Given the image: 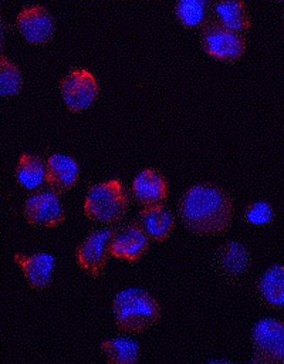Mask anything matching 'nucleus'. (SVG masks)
I'll use <instances>...</instances> for the list:
<instances>
[{
  "instance_id": "obj_15",
  "label": "nucleus",
  "mask_w": 284,
  "mask_h": 364,
  "mask_svg": "<svg viewBox=\"0 0 284 364\" xmlns=\"http://www.w3.org/2000/svg\"><path fill=\"white\" fill-rule=\"evenodd\" d=\"M135 222L149 239L156 242L166 240L175 228V216L163 205L143 208L138 213Z\"/></svg>"
},
{
  "instance_id": "obj_11",
  "label": "nucleus",
  "mask_w": 284,
  "mask_h": 364,
  "mask_svg": "<svg viewBox=\"0 0 284 364\" xmlns=\"http://www.w3.org/2000/svg\"><path fill=\"white\" fill-rule=\"evenodd\" d=\"M213 263L216 270L224 279L236 282L241 274L248 272L251 266V256L243 243L230 240L217 247Z\"/></svg>"
},
{
  "instance_id": "obj_16",
  "label": "nucleus",
  "mask_w": 284,
  "mask_h": 364,
  "mask_svg": "<svg viewBox=\"0 0 284 364\" xmlns=\"http://www.w3.org/2000/svg\"><path fill=\"white\" fill-rule=\"evenodd\" d=\"M257 294L260 301L270 307L284 309V266H270L257 282Z\"/></svg>"
},
{
  "instance_id": "obj_8",
  "label": "nucleus",
  "mask_w": 284,
  "mask_h": 364,
  "mask_svg": "<svg viewBox=\"0 0 284 364\" xmlns=\"http://www.w3.org/2000/svg\"><path fill=\"white\" fill-rule=\"evenodd\" d=\"M23 213L26 220L37 228L57 226L65 218L58 195L51 189L31 193L24 202Z\"/></svg>"
},
{
  "instance_id": "obj_23",
  "label": "nucleus",
  "mask_w": 284,
  "mask_h": 364,
  "mask_svg": "<svg viewBox=\"0 0 284 364\" xmlns=\"http://www.w3.org/2000/svg\"><path fill=\"white\" fill-rule=\"evenodd\" d=\"M4 34H6V26H4V21L0 18V51L3 50V46H4Z\"/></svg>"
},
{
  "instance_id": "obj_20",
  "label": "nucleus",
  "mask_w": 284,
  "mask_h": 364,
  "mask_svg": "<svg viewBox=\"0 0 284 364\" xmlns=\"http://www.w3.org/2000/svg\"><path fill=\"white\" fill-rule=\"evenodd\" d=\"M212 0H178L175 13L185 27L203 26L210 14Z\"/></svg>"
},
{
  "instance_id": "obj_21",
  "label": "nucleus",
  "mask_w": 284,
  "mask_h": 364,
  "mask_svg": "<svg viewBox=\"0 0 284 364\" xmlns=\"http://www.w3.org/2000/svg\"><path fill=\"white\" fill-rule=\"evenodd\" d=\"M23 85L20 68L7 57L0 55V97L18 94Z\"/></svg>"
},
{
  "instance_id": "obj_5",
  "label": "nucleus",
  "mask_w": 284,
  "mask_h": 364,
  "mask_svg": "<svg viewBox=\"0 0 284 364\" xmlns=\"http://www.w3.org/2000/svg\"><path fill=\"white\" fill-rule=\"evenodd\" d=\"M202 46L209 55L233 63L244 54L246 38L243 34L229 30L219 23H209L202 33Z\"/></svg>"
},
{
  "instance_id": "obj_6",
  "label": "nucleus",
  "mask_w": 284,
  "mask_h": 364,
  "mask_svg": "<svg viewBox=\"0 0 284 364\" xmlns=\"http://www.w3.org/2000/svg\"><path fill=\"white\" fill-rule=\"evenodd\" d=\"M114 232L115 228L91 230L75 250V259L80 267L87 270L94 277L104 273L108 256L111 253L109 247Z\"/></svg>"
},
{
  "instance_id": "obj_2",
  "label": "nucleus",
  "mask_w": 284,
  "mask_h": 364,
  "mask_svg": "<svg viewBox=\"0 0 284 364\" xmlns=\"http://www.w3.org/2000/svg\"><path fill=\"white\" fill-rule=\"evenodd\" d=\"M112 307L118 328L128 333L145 331L160 317V307L156 299L138 287L118 291Z\"/></svg>"
},
{
  "instance_id": "obj_22",
  "label": "nucleus",
  "mask_w": 284,
  "mask_h": 364,
  "mask_svg": "<svg viewBox=\"0 0 284 364\" xmlns=\"http://www.w3.org/2000/svg\"><path fill=\"white\" fill-rule=\"evenodd\" d=\"M274 209L267 200H254L244 210V220L253 226H266L274 219Z\"/></svg>"
},
{
  "instance_id": "obj_1",
  "label": "nucleus",
  "mask_w": 284,
  "mask_h": 364,
  "mask_svg": "<svg viewBox=\"0 0 284 364\" xmlns=\"http://www.w3.org/2000/svg\"><path fill=\"white\" fill-rule=\"evenodd\" d=\"M179 215L196 235H222L231 223L233 199L217 185L197 183L180 198Z\"/></svg>"
},
{
  "instance_id": "obj_4",
  "label": "nucleus",
  "mask_w": 284,
  "mask_h": 364,
  "mask_svg": "<svg viewBox=\"0 0 284 364\" xmlns=\"http://www.w3.org/2000/svg\"><path fill=\"white\" fill-rule=\"evenodd\" d=\"M251 363L284 364V321L273 317L258 320L251 330Z\"/></svg>"
},
{
  "instance_id": "obj_7",
  "label": "nucleus",
  "mask_w": 284,
  "mask_h": 364,
  "mask_svg": "<svg viewBox=\"0 0 284 364\" xmlns=\"http://www.w3.org/2000/svg\"><path fill=\"white\" fill-rule=\"evenodd\" d=\"M60 91L67 108L78 112L88 108L97 100L99 87L88 70H72L61 80Z\"/></svg>"
},
{
  "instance_id": "obj_18",
  "label": "nucleus",
  "mask_w": 284,
  "mask_h": 364,
  "mask_svg": "<svg viewBox=\"0 0 284 364\" xmlns=\"http://www.w3.org/2000/svg\"><path fill=\"white\" fill-rule=\"evenodd\" d=\"M14 178L28 191L38 189L45 182V164L43 158L31 154H23L16 165Z\"/></svg>"
},
{
  "instance_id": "obj_10",
  "label": "nucleus",
  "mask_w": 284,
  "mask_h": 364,
  "mask_svg": "<svg viewBox=\"0 0 284 364\" xmlns=\"http://www.w3.org/2000/svg\"><path fill=\"white\" fill-rule=\"evenodd\" d=\"M149 237L133 220L119 228H115L109 252L112 256L125 262H136L146 252Z\"/></svg>"
},
{
  "instance_id": "obj_3",
  "label": "nucleus",
  "mask_w": 284,
  "mask_h": 364,
  "mask_svg": "<svg viewBox=\"0 0 284 364\" xmlns=\"http://www.w3.org/2000/svg\"><path fill=\"white\" fill-rule=\"evenodd\" d=\"M128 205L126 188L119 179H111L89 186L84 202V212L91 220L115 223L125 216Z\"/></svg>"
},
{
  "instance_id": "obj_13",
  "label": "nucleus",
  "mask_w": 284,
  "mask_h": 364,
  "mask_svg": "<svg viewBox=\"0 0 284 364\" xmlns=\"http://www.w3.org/2000/svg\"><path fill=\"white\" fill-rule=\"evenodd\" d=\"M14 260L33 289L43 290L50 286L55 267V259L53 255L45 252H36L31 255L16 253Z\"/></svg>"
},
{
  "instance_id": "obj_12",
  "label": "nucleus",
  "mask_w": 284,
  "mask_h": 364,
  "mask_svg": "<svg viewBox=\"0 0 284 364\" xmlns=\"http://www.w3.org/2000/svg\"><path fill=\"white\" fill-rule=\"evenodd\" d=\"M132 193L135 200L143 208L163 205L168 193L169 185L166 178L153 168L143 169L139 172L132 182Z\"/></svg>"
},
{
  "instance_id": "obj_14",
  "label": "nucleus",
  "mask_w": 284,
  "mask_h": 364,
  "mask_svg": "<svg viewBox=\"0 0 284 364\" xmlns=\"http://www.w3.org/2000/svg\"><path fill=\"white\" fill-rule=\"evenodd\" d=\"M80 176V166L72 156L64 154H54L45 164L47 186L57 195L65 193L77 183Z\"/></svg>"
},
{
  "instance_id": "obj_19",
  "label": "nucleus",
  "mask_w": 284,
  "mask_h": 364,
  "mask_svg": "<svg viewBox=\"0 0 284 364\" xmlns=\"http://www.w3.org/2000/svg\"><path fill=\"white\" fill-rule=\"evenodd\" d=\"M101 350L111 364H133L139 358V344L128 337L105 340Z\"/></svg>"
},
{
  "instance_id": "obj_17",
  "label": "nucleus",
  "mask_w": 284,
  "mask_h": 364,
  "mask_svg": "<svg viewBox=\"0 0 284 364\" xmlns=\"http://www.w3.org/2000/svg\"><path fill=\"white\" fill-rule=\"evenodd\" d=\"M217 23L236 33H246L250 27V17L241 0H220L214 4Z\"/></svg>"
},
{
  "instance_id": "obj_9",
  "label": "nucleus",
  "mask_w": 284,
  "mask_h": 364,
  "mask_svg": "<svg viewBox=\"0 0 284 364\" xmlns=\"http://www.w3.org/2000/svg\"><path fill=\"white\" fill-rule=\"evenodd\" d=\"M54 27V18L40 6L24 7L17 16V28L24 40L31 44H47L53 38Z\"/></svg>"
}]
</instances>
